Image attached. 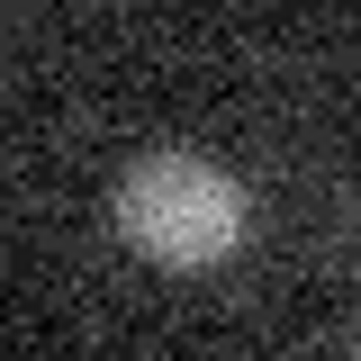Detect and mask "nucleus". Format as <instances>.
Here are the masks:
<instances>
[{
	"label": "nucleus",
	"instance_id": "nucleus-1",
	"mask_svg": "<svg viewBox=\"0 0 361 361\" xmlns=\"http://www.w3.org/2000/svg\"><path fill=\"white\" fill-rule=\"evenodd\" d=\"M244 226H253V208H244L235 172H217L208 154H180L172 145V154L127 163V180H118V235H127L135 253L172 262V271L226 262L244 244Z\"/></svg>",
	"mask_w": 361,
	"mask_h": 361
}]
</instances>
